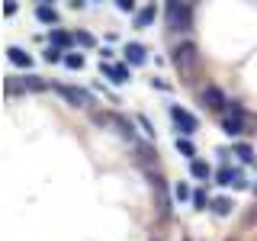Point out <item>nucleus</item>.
I'll return each mask as SVG.
<instances>
[{"label":"nucleus","instance_id":"f257e3e1","mask_svg":"<svg viewBox=\"0 0 257 241\" xmlns=\"http://www.w3.org/2000/svg\"><path fill=\"white\" fill-rule=\"evenodd\" d=\"M171 64L177 68V74H180L187 84H193V77H196V71H199V48L196 42H180L171 52Z\"/></svg>","mask_w":257,"mask_h":241},{"label":"nucleus","instance_id":"f03ea898","mask_svg":"<svg viewBox=\"0 0 257 241\" xmlns=\"http://www.w3.org/2000/svg\"><path fill=\"white\" fill-rule=\"evenodd\" d=\"M55 93H58L61 100L68 103V106H74V109H87V106L93 103L87 90H80V87H71V84H55Z\"/></svg>","mask_w":257,"mask_h":241},{"label":"nucleus","instance_id":"7ed1b4c3","mask_svg":"<svg viewBox=\"0 0 257 241\" xmlns=\"http://www.w3.org/2000/svg\"><path fill=\"white\" fill-rule=\"evenodd\" d=\"M171 123H174V129L180 135H196V129H199V119L193 116V112H187L183 106H171Z\"/></svg>","mask_w":257,"mask_h":241},{"label":"nucleus","instance_id":"20e7f679","mask_svg":"<svg viewBox=\"0 0 257 241\" xmlns=\"http://www.w3.org/2000/svg\"><path fill=\"white\" fill-rule=\"evenodd\" d=\"M199 100H203V106H209L212 112H225L228 109V96H225L219 87H203V93H199Z\"/></svg>","mask_w":257,"mask_h":241},{"label":"nucleus","instance_id":"39448f33","mask_svg":"<svg viewBox=\"0 0 257 241\" xmlns=\"http://www.w3.org/2000/svg\"><path fill=\"white\" fill-rule=\"evenodd\" d=\"M244 123H247L244 109H238V112H228V116L222 119V132L228 135V139H238V135L244 132Z\"/></svg>","mask_w":257,"mask_h":241},{"label":"nucleus","instance_id":"423d86ee","mask_svg":"<svg viewBox=\"0 0 257 241\" xmlns=\"http://www.w3.org/2000/svg\"><path fill=\"white\" fill-rule=\"evenodd\" d=\"M132 151H135V161L145 167V171H151V167H158V151H155V145H145V142H135L132 145Z\"/></svg>","mask_w":257,"mask_h":241},{"label":"nucleus","instance_id":"0eeeda50","mask_svg":"<svg viewBox=\"0 0 257 241\" xmlns=\"http://www.w3.org/2000/svg\"><path fill=\"white\" fill-rule=\"evenodd\" d=\"M155 20H158V7H155V4H145L142 10L132 13V26H135V29H148Z\"/></svg>","mask_w":257,"mask_h":241},{"label":"nucleus","instance_id":"6e6552de","mask_svg":"<svg viewBox=\"0 0 257 241\" xmlns=\"http://www.w3.org/2000/svg\"><path fill=\"white\" fill-rule=\"evenodd\" d=\"M215 183H219V187H247L244 177H241V171H235V167H222V171H215Z\"/></svg>","mask_w":257,"mask_h":241},{"label":"nucleus","instance_id":"1a4fd4ad","mask_svg":"<svg viewBox=\"0 0 257 241\" xmlns=\"http://www.w3.org/2000/svg\"><path fill=\"white\" fill-rule=\"evenodd\" d=\"M112 126H116V132H119V139H125L128 145H135L139 139H135V126L128 123V119H122L119 112H112Z\"/></svg>","mask_w":257,"mask_h":241},{"label":"nucleus","instance_id":"9d476101","mask_svg":"<svg viewBox=\"0 0 257 241\" xmlns=\"http://www.w3.org/2000/svg\"><path fill=\"white\" fill-rule=\"evenodd\" d=\"M122 55H125V61L128 64H145V58H148V52H145V45H139V42H125V48H122Z\"/></svg>","mask_w":257,"mask_h":241},{"label":"nucleus","instance_id":"9b49d317","mask_svg":"<svg viewBox=\"0 0 257 241\" xmlns=\"http://www.w3.org/2000/svg\"><path fill=\"white\" fill-rule=\"evenodd\" d=\"M100 71L112 80V84H125V80H128V68H125V64H103Z\"/></svg>","mask_w":257,"mask_h":241},{"label":"nucleus","instance_id":"f8f14e48","mask_svg":"<svg viewBox=\"0 0 257 241\" xmlns=\"http://www.w3.org/2000/svg\"><path fill=\"white\" fill-rule=\"evenodd\" d=\"M7 58H10L13 64H20V68H32V55L26 52V48H7Z\"/></svg>","mask_w":257,"mask_h":241},{"label":"nucleus","instance_id":"ddd939ff","mask_svg":"<svg viewBox=\"0 0 257 241\" xmlns=\"http://www.w3.org/2000/svg\"><path fill=\"white\" fill-rule=\"evenodd\" d=\"M71 42H74V36H71L68 29H52V32H48V45H58V48H68Z\"/></svg>","mask_w":257,"mask_h":241},{"label":"nucleus","instance_id":"4468645a","mask_svg":"<svg viewBox=\"0 0 257 241\" xmlns=\"http://www.w3.org/2000/svg\"><path fill=\"white\" fill-rule=\"evenodd\" d=\"M231 155H235V158H241V161H244V164H254V148H251V145H247V142H235V148H231Z\"/></svg>","mask_w":257,"mask_h":241},{"label":"nucleus","instance_id":"2eb2a0df","mask_svg":"<svg viewBox=\"0 0 257 241\" xmlns=\"http://www.w3.org/2000/svg\"><path fill=\"white\" fill-rule=\"evenodd\" d=\"M190 174L196 177V180H203V183L209 180V177H212V171H209V164H206V161H199V158H193V161H190Z\"/></svg>","mask_w":257,"mask_h":241},{"label":"nucleus","instance_id":"dca6fc26","mask_svg":"<svg viewBox=\"0 0 257 241\" xmlns=\"http://www.w3.org/2000/svg\"><path fill=\"white\" fill-rule=\"evenodd\" d=\"M20 80H23V87H26V90H32V93H42V90H48V80L36 77V74H26V77H20Z\"/></svg>","mask_w":257,"mask_h":241},{"label":"nucleus","instance_id":"f3484780","mask_svg":"<svg viewBox=\"0 0 257 241\" xmlns=\"http://www.w3.org/2000/svg\"><path fill=\"white\" fill-rule=\"evenodd\" d=\"M174 148H177V151H180V155H183V158H190V161H193V158H196V148H193V142L187 139V135H180V139H174Z\"/></svg>","mask_w":257,"mask_h":241},{"label":"nucleus","instance_id":"a211bd4d","mask_svg":"<svg viewBox=\"0 0 257 241\" xmlns=\"http://www.w3.org/2000/svg\"><path fill=\"white\" fill-rule=\"evenodd\" d=\"M36 20H39V23H52V26H55V23H58V13H55L52 7L39 4V7H36Z\"/></svg>","mask_w":257,"mask_h":241},{"label":"nucleus","instance_id":"6ab92c4d","mask_svg":"<svg viewBox=\"0 0 257 241\" xmlns=\"http://www.w3.org/2000/svg\"><path fill=\"white\" fill-rule=\"evenodd\" d=\"M209 209H212L215 215H228L231 209H235V203H231V199H225V196H215V199H212V206H209Z\"/></svg>","mask_w":257,"mask_h":241},{"label":"nucleus","instance_id":"aec40b11","mask_svg":"<svg viewBox=\"0 0 257 241\" xmlns=\"http://www.w3.org/2000/svg\"><path fill=\"white\" fill-rule=\"evenodd\" d=\"M64 68H71V71H80V68H84V55H80V52H64Z\"/></svg>","mask_w":257,"mask_h":241},{"label":"nucleus","instance_id":"412c9836","mask_svg":"<svg viewBox=\"0 0 257 241\" xmlns=\"http://www.w3.org/2000/svg\"><path fill=\"white\" fill-rule=\"evenodd\" d=\"M190 203L196 206L199 212H203V209H209V206H212V199H209V196H206V190L199 187V190H193V199H190Z\"/></svg>","mask_w":257,"mask_h":241},{"label":"nucleus","instance_id":"4be33fe9","mask_svg":"<svg viewBox=\"0 0 257 241\" xmlns=\"http://www.w3.org/2000/svg\"><path fill=\"white\" fill-rule=\"evenodd\" d=\"M42 58L48 61V64H58V61H64V52L58 45H45V52H42Z\"/></svg>","mask_w":257,"mask_h":241},{"label":"nucleus","instance_id":"5701e85b","mask_svg":"<svg viewBox=\"0 0 257 241\" xmlns=\"http://www.w3.org/2000/svg\"><path fill=\"white\" fill-rule=\"evenodd\" d=\"M116 10L119 13H135V0H116Z\"/></svg>","mask_w":257,"mask_h":241},{"label":"nucleus","instance_id":"b1692460","mask_svg":"<svg viewBox=\"0 0 257 241\" xmlns=\"http://www.w3.org/2000/svg\"><path fill=\"white\" fill-rule=\"evenodd\" d=\"M174 193H177V199H193V190L187 187V183H177V190H174Z\"/></svg>","mask_w":257,"mask_h":241},{"label":"nucleus","instance_id":"393cba45","mask_svg":"<svg viewBox=\"0 0 257 241\" xmlns=\"http://www.w3.org/2000/svg\"><path fill=\"white\" fill-rule=\"evenodd\" d=\"M139 126L151 135V139H155V126H151V119H148V116H139Z\"/></svg>","mask_w":257,"mask_h":241},{"label":"nucleus","instance_id":"a878e982","mask_svg":"<svg viewBox=\"0 0 257 241\" xmlns=\"http://www.w3.org/2000/svg\"><path fill=\"white\" fill-rule=\"evenodd\" d=\"M77 42L84 45V48H90L93 45V36H90V32H77Z\"/></svg>","mask_w":257,"mask_h":241},{"label":"nucleus","instance_id":"bb28decb","mask_svg":"<svg viewBox=\"0 0 257 241\" xmlns=\"http://www.w3.org/2000/svg\"><path fill=\"white\" fill-rule=\"evenodd\" d=\"M20 7H16V0H4V16H13Z\"/></svg>","mask_w":257,"mask_h":241},{"label":"nucleus","instance_id":"cd10ccee","mask_svg":"<svg viewBox=\"0 0 257 241\" xmlns=\"http://www.w3.org/2000/svg\"><path fill=\"white\" fill-rule=\"evenodd\" d=\"M151 84H155L158 90H171V80H164V77H155V80H151Z\"/></svg>","mask_w":257,"mask_h":241},{"label":"nucleus","instance_id":"c85d7f7f","mask_svg":"<svg viewBox=\"0 0 257 241\" xmlns=\"http://www.w3.org/2000/svg\"><path fill=\"white\" fill-rule=\"evenodd\" d=\"M251 222H257V203L251 206V212H247V215H244V225H251Z\"/></svg>","mask_w":257,"mask_h":241},{"label":"nucleus","instance_id":"c756f323","mask_svg":"<svg viewBox=\"0 0 257 241\" xmlns=\"http://www.w3.org/2000/svg\"><path fill=\"white\" fill-rule=\"evenodd\" d=\"M68 7H71V10H84L87 0H68Z\"/></svg>","mask_w":257,"mask_h":241},{"label":"nucleus","instance_id":"7c9ffc66","mask_svg":"<svg viewBox=\"0 0 257 241\" xmlns=\"http://www.w3.org/2000/svg\"><path fill=\"white\" fill-rule=\"evenodd\" d=\"M251 190H254V193H257V183H251Z\"/></svg>","mask_w":257,"mask_h":241},{"label":"nucleus","instance_id":"2f4dec72","mask_svg":"<svg viewBox=\"0 0 257 241\" xmlns=\"http://www.w3.org/2000/svg\"><path fill=\"white\" fill-rule=\"evenodd\" d=\"M42 4H52V0H42Z\"/></svg>","mask_w":257,"mask_h":241},{"label":"nucleus","instance_id":"473e14b6","mask_svg":"<svg viewBox=\"0 0 257 241\" xmlns=\"http://www.w3.org/2000/svg\"><path fill=\"white\" fill-rule=\"evenodd\" d=\"M155 241H161V238H155Z\"/></svg>","mask_w":257,"mask_h":241}]
</instances>
